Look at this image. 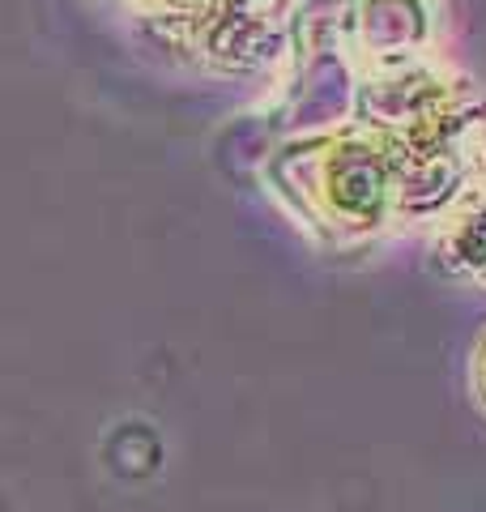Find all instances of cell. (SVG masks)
Wrapping results in <instances>:
<instances>
[{"label": "cell", "instance_id": "1", "mask_svg": "<svg viewBox=\"0 0 486 512\" xmlns=\"http://www.w3.org/2000/svg\"><path fill=\"white\" fill-rule=\"evenodd\" d=\"M474 397H478V406L486 410V333L478 338V350H474Z\"/></svg>", "mask_w": 486, "mask_h": 512}]
</instances>
